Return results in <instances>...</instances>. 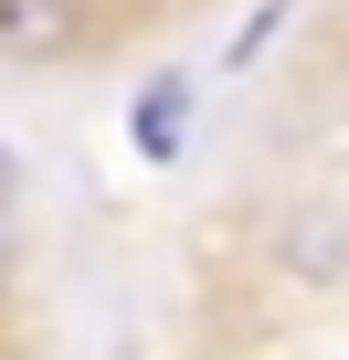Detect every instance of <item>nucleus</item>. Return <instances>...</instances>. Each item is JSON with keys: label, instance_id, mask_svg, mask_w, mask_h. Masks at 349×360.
I'll return each mask as SVG.
<instances>
[{"label": "nucleus", "instance_id": "nucleus-2", "mask_svg": "<svg viewBox=\"0 0 349 360\" xmlns=\"http://www.w3.org/2000/svg\"><path fill=\"white\" fill-rule=\"evenodd\" d=\"M127 127H138V148H148V159H180V127H191V85H180V75H159V85H148V106H138Z\"/></svg>", "mask_w": 349, "mask_h": 360}, {"label": "nucleus", "instance_id": "nucleus-1", "mask_svg": "<svg viewBox=\"0 0 349 360\" xmlns=\"http://www.w3.org/2000/svg\"><path fill=\"white\" fill-rule=\"evenodd\" d=\"M96 22V0H0V53H53Z\"/></svg>", "mask_w": 349, "mask_h": 360}]
</instances>
